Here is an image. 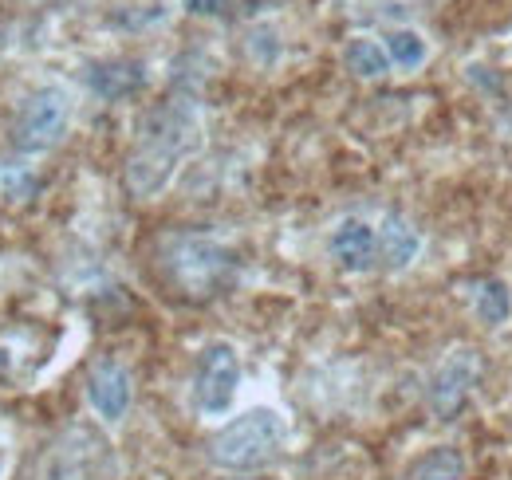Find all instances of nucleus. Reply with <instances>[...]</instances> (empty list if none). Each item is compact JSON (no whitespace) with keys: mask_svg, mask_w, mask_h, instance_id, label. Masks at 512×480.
Here are the masks:
<instances>
[{"mask_svg":"<svg viewBox=\"0 0 512 480\" xmlns=\"http://www.w3.org/2000/svg\"><path fill=\"white\" fill-rule=\"evenodd\" d=\"M67 122H71V99L64 87H40L20 103L12 142L20 154H44L64 142Z\"/></svg>","mask_w":512,"mask_h":480,"instance_id":"39448f33","label":"nucleus"},{"mask_svg":"<svg viewBox=\"0 0 512 480\" xmlns=\"http://www.w3.org/2000/svg\"><path fill=\"white\" fill-rule=\"evenodd\" d=\"M253 480H268V477H253Z\"/></svg>","mask_w":512,"mask_h":480,"instance_id":"dca6fc26","label":"nucleus"},{"mask_svg":"<svg viewBox=\"0 0 512 480\" xmlns=\"http://www.w3.org/2000/svg\"><path fill=\"white\" fill-rule=\"evenodd\" d=\"M477 378H481V355L473 347H453L430 378V410L442 421H453L469 402Z\"/></svg>","mask_w":512,"mask_h":480,"instance_id":"423d86ee","label":"nucleus"},{"mask_svg":"<svg viewBox=\"0 0 512 480\" xmlns=\"http://www.w3.org/2000/svg\"><path fill=\"white\" fill-rule=\"evenodd\" d=\"M241 390V355L233 343L217 339L201 347L197 366H193V406L205 418H225L237 402Z\"/></svg>","mask_w":512,"mask_h":480,"instance_id":"20e7f679","label":"nucleus"},{"mask_svg":"<svg viewBox=\"0 0 512 480\" xmlns=\"http://www.w3.org/2000/svg\"><path fill=\"white\" fill-rule=\"evenodd\" d=\"M473 315L485 323V327H501L512 319V292L501 280H485L477 292H473Z\"/></svg>","mask_w":512,"mask_h":480,"instance_id":"ddd939ff","label":"nucleus"},{"mask_svg":"<svg viewBox=\"0 0 512 480\" xmlns=\"http://www.w3.org/2000/svg\"><path fill=\"white\" fill-rule=\"evenodd\" d=\"M383 48H386V56H390V63H398L402 71H414V67H422V63L430 60V44H426L422 32H414V28L390 32Z\"/></svg>","mask_w":512,"mask_h":480,"instance_id":"4468645a","label":"nucleus"},{"mask_svg":"<svg viewBox=\"0 0 512 480\" xmlns=\"http://www.w3.org/2000/svg\"><path fill=\"white\" fill-rule=\"evenodd\" d=\"M343 63H347V71L359 75V79H379V75L390 71L386 48L379 44V40H371V36H355V40H347Z\"/></svg>","mask_w":512,"mask_h":480,"instance_id":"f8f14e48","label":"nucleus"},{"mask_svg":"<svg viewBox=\"0 0 512 480\" xmlns=\"http://www.w3.org/2000/svg\"><path fill=\"white\" fill-rule=\"evenodd\" d=\"M166 268L170 276L178 280V288H186L190 296H217L233 284L237 276V256L217 244V240L205 237H178L170 240V252H166Z\"/></svg>","mask_w":512,"mask_h":480,"instance_id":"7ed1b4c3","label":"nucleus"},{"mask_svg":"<svg viewBox=\"0 0 512 480\" xmlns=\"http://www.w3.org/2000/svg\"><path fill=\"white\" fill-rule=\"evenodd\" d=\"M225 8V0H186V12L193 16H217Z\"/></svg>","mask_w":512,"mask_h":480,"instance_id":"2eb2a0df","label":"nucleus"},{"mask_svg":"<svg viewBox=\"0 0 512 480\" xmlns=\"http://www.w3.org/2000/svg\"><path fill=\"white\" fill-rule=\"evenodd\" d=\"M87 402L103 421H123L134 402V378L123 362L103 359L87 374Z\"/></svg>","mask_w":512,"mask_h":480,"instance_id":"0eeeda50","label":"nucleus"},{"mask_svg":"<svg viewBox=\"0 0 512 480\" xmlns=\"http://www.w3.org/2000/svg\"><path fill=\"white\" fill-rule=\"evenodd\" d=\"M284 437H288L284 414L272 410V406H253V410H245L241 418H233L213 433L209 461L225 473H249V469L268 465L280 453Z\"/></svg>","mask_w":512,"mask_h":480,"instance_id":"f03ea898","label":"nucleus"},{"mask_svg":"<svg viewBox=\"0 0 512 480\" xmlns=\"http://www.w3.org/2000/svg\"><path fill=\"white\" fill-rule=\"evenodd\" d=\"M193 130H197V122L182 107H162V111H154L146 119L142 146L134 150V158L127 166V185L138 197H154L170 181L178 158L190 150Z\"/></svg>","mask_w":512,"mask_h":480,"instance_id":"f257e3e1","label":"nucleus"},{"mask_svg":"<svg viewBox=\"0 0 512 480\" xmlns=\"http://www.w3.org/2000/svg\"><path fill=\"white\" fill-rule=\"evenodd\" d=\"M87 87L115 103V99H130L146 87V63L142 60H99L87 67Z\"/></svg>","mask_w":512,"mask_h":480,"instance_id":"1a4fd4ad","label":"nucleus"},{"mask_svg":"<svg viewBox=\"0 0 512 480\" xmlns=\"http://www.w3.org/2000/svg\"><path fill=\"white\" fill-rule=\"evenodd\" d=\"M406 480H465V457L453 445H434L406 469Z\"/></svg>","mask_w":512,"mask_h":480,"instance_id":"9b49d317","label":"nucleus"},{"mask_svg":"<svg viewBox=\"0 0 512 480\" xmlns=\"http://www.w3.org/2000/svg\"><path fill=\"white\" fill-rule=\"evenodd\" d=\"M0 480H4V469H0Z\"/></svg>","mask_w":512,"mask_h":480,"instance_id":"f3484780","label":"nucleus"},{"mask_svg":"<svg viewBox=\"0 0 512 480\" xmlns=\"http://www.w3.org/2000/svg\"><path fill=\"white\" fill-rule=\"evenodd\" d=\"M418 252H422L418 229L410 221H402L398 213H390L383 221V229H379V256H383V264L390 272H402V268L414 264Z\"/></svg>","mask_w":512,"mask_h":480,"instance_id":"9d476101","label":"nucleus"},{"mask_svg":"<svg viewBox=\"0 0 512 480\" xmlns=\"http://www.w3.org/2000/svg\"><path fill=\"white\" fill-rule=\"evenodd\" d=\"M327 248L343 272H371L379 260V229H371V221H363V217H343L331 229Z\"/></svg>","mask_w":512,"mask_h":480,"instance_id":"6e6552de","label":"nucleus"}]
</instances>
